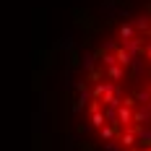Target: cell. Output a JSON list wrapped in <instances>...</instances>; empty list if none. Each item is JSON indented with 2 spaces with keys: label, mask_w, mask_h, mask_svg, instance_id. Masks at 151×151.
Returning <instances> with one entry per match:
<instances>
[{
  "label": "cell",
  "mask_w": 151,
  "mask_h": 151,
  "mask_svg": "<svg viewBox=\"0 0 151 151\" xmlns=\"http://www.w3.org/2000/svg\"><path fill=\"white\" fill-rule=\"evenodd\" d=\"M50 151H151V0L86 8L42 70Z\"/></svg>",
  "instance_id": "cell-1"
}]
</instances>
